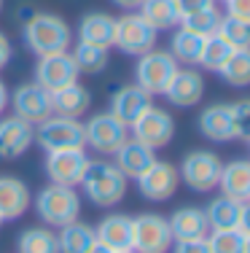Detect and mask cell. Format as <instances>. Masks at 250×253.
Listing matches in <instances>:
<instances>
[{
	"instance_id": "cell-42",
	"label": "cell",
	"mask_w": 250,
	"mask_h": 253,
	"mask_svg": "<svg viewBox=\"0 0 250 253\" xmlns=\"http://www.w3.org/2000/svg\"><path fill=\"white\" fill-rule=\"evenodd\" d=\"M8 100H11V92H8V86H5V81L0 78V116L8 111Z\"/></svg>"
},
{
	"instance_id": "cell-32",
	"label": "cell",
	"mask_w": 250,
	"mask_h": 253,
	"mask_svg": "<svg viewBox=\"0 0 250 253\" xmlns=\"http://www.w3.org/2000/svg\"><path fill=\"white\" fill-rule=\"evenodd\" d=\"M110 49H100V46H89V43H81L73 46V62L78 68L81 76H100L105 68H108V59H110Z\"/></svg>"
},
{
	"instance_id": "cell-16",
	"label": "cell",
	"mask_w": 250,
	"mask_h": 253,
	"mask_svg": "<svg viewBox=\"0 0 250 253\" xmlns=\"http://www.w3.org/2000/svg\"><path fill=\"white\" fill-rule=\"evenodd\" d=\"M153 105V97L148 92H143L138 84H127V86H118L110 94L108 102V113L116 116L124 126H132L148 108Z\"/></svg>"
},
{
	"instance_id": "cell-45",
	"label": "cell",
	"mask_w": 250,
	"mask_h": 253,
	"mask_svg": "<svg viewBox=\"0 0 250 253\" xmlns=\"http://www.w3.org/2000/svg\"><path fill=\"white\" fill-rule=\"evenodd\" d=\"M0 11H3V0H0Z\"/></svg>"
},
{
	"instance_id": "cell-36",
	"label": "cell",
	"mask_w": 250,
	"mask_h": 253,
	"mask_svg": "<svg viewBox=\"0 0 250 253\" xmlns=\"http://www.w3.org/2000/svg\"><path fill=\"white\" fill-rule=\"evenodd\" d=\"M215 33L221 35L229 46H234V49H248L250 46V22H242V19H234V16L223 14Z\"/></svg>"
},
{
	"instance_id": "cell-30",
	"label": "cell",
	"mask_w": 250,
	"mask_h": 253,
	"mask_svg": "<svg viewBox=\"0 0 250 253\" xmlns=\"http://www.w3.org/2000/svg\"><path fill=\"white\" fill-rule=\"evenodd\" d=\"M210 253H250V229H210Z\"/></svg>"
},
{
	"instance_id": "cell-22",
	"label": "cell",
	"mask_w": 250,
	"mask_h": 253,
	"mask_svg": "<svg viewBox=\"0 0 250 253\" xmlns=\"http://www.w3.org/2000/svg\"><path fill=\"white\" fill-rule=\"evenodd\" d=\"M113 156H116L113 165L121 170V175L124 178H132V180L138 175H143V172L156 162V151L148 148V146H143V143H138L135 137H127V140L116 148V154H113Z\"/></svg>"
},
{
	"instance_id": "cell-11",
	"label": "cell",
	"mask_w": 250,
	"mask_h": 253,
	"mask_svg": "<svg viewBox=\"0 0 250 253\" xmlns=\"http://www.w3.org/2000/svg\"><path fill=\"white\" fill-rule=\"evenodd\" d=\"M89 165V154L83 148H57V151H46V175L51 183L59 186H78L83 172Z\"/></svg>"
},
{
	"instance_id": "cell-39",
	"label": "cell",
	"mask_w": 250,
	"mask_h": 253,
	"mask_svg": "<svg viewBox=\"0 0 250 253\" xmlns=\"http://www.w3.org/2000/svg\"><path fill=\"white\" fill-rule=\"evenodd\" d=\"M223 14L250 22V0H223Z\"/></svg>"
},
{
	"instance_id": "cell-4",
	"label": "cell",
	"mask_w": 250,
	"mask_h": 253,
	"mask_svg": "<svg viewBox=\"0 0 250 253\" xmlns=\"http://www.w3.org/2000/svg\"><path fill=\"white\" fill-rule=\"evenodd\" d=\"M221 156L215 151H207V148H194L183 156L180 167H178V175L180 183H186L196 194H210L213 189H218V175H221Z\"/></svg>"
},
{
	"instance_id": "cell-26",
	"label": "cell",
	"mask_w": 250,
	"mask_h": 253,
	"mask_svg": "<svg viewBox=\"0 0 250 253\" xmlns=\"http://www.w3.org/2000/svg\"><path fill=\"white\" fill-rule=\"evenodd\" d=\"M218 189L223 197L231 200H250V162L248 159H234L229 165L221 167V175H218Z\"/></svg>"
},
{
	"instance_id": "cell-15",
	"label": "cell",
	"mask_w": 250,
	"mask_h": 253,
	"mask_svg": "<svg viewBox=\"0 0 250 253\" xmlns=\"http://www.w3.org/2000/svg\"><path fill=\"white\" fill-rule=\"evenodd\" d=\"M199 135L210 143H231L240 140L234 116H231V102H213V105L202 108L199 113Z\"/></svg>"
},
{
	"instance_id": "cell-37",
	"label": "cell",
	"mask_w": 250,
	"mask_h": 253,
	"mask_svg": "<svg viewBox=\"0 0 250 253\" xmlns=\"http://www.w3.org/2000/svg\"><path fill=\"white\" fill-rule=\"evenodd\" d=\"M231 116H234V124H237L240 137L248 140V132H250V100H234L231 102Z\"/></svg>"
},
{
	"instance_id": "cell-13",
	"label": "cell",
	"mask_w": 250,
	"mask_h": 253,
	"mask_svg": "<svg viewBox=\"0 0 250 253\" xmlns=\"http://www.w3.org/2000/svg\"><path fill=\"white\" fill-rule=\"evenodd\" d=\"M8 108H14V116H19L22 122H27L33 126L54 113L51 111V92H46L35 81H27L22 86H16L8 100Z\"/></svg>"
},
{
	"instance_id": "cell-23",
	"label": "cell",
	"mask_w": 250,
	"mask_h": 253,
	"mask_svg": "<svg viewBox=\"0 0 250 253\" xmlns=\"http://www.w3.org/2000/svg\"><path fill=\"white\" fill-rule=\"evenodd\" d=\"M113 30H116V16L105 11H89L78 22V41L89 46H100V49H110Z\"/></svg>"
},
{
	"instance_id": "cell-7",
	"label": "cell",
	"mask_w": 250,
	"mask_h": 253,
	"mask_svg": "<svg viewBox=\"0 0 250 253\" xmlns=\"http://www.w3.org/2000/svg\"><path fill=\"white\" fill-rule=\"evenodd\" d=\"M35 143L43 151H57V148H86L83 146V122L70 116L51 113L40 124H35Z\"/></svg>"
},
{
	"instance_id": "cell-20",
	"label": "cell",
	"mask_w": 250,
	"mask_h": 253,
	"mask_svg": "<svg viewBox=\"0 0 250 253\" xmlns=\"http://www.w3.org/2000/svg\"><path fill=\"white\" fill-rule=\"evenodd\" d=\"M33 208V191L22 178L0 175V218L16 221Z\"/></svg>"
},
{
	"instance_id": "cell-25",
	"label": "cell",
	"mask_w": 250,
	"mask_h": 253,
	"mask_svg": "<svg viewBox=\"0 0 250 253\" xmlns=\"http://www.w3.org/2000/svg\"><path fill=\"white\" fill-rule=\"evenodd\" d=\"M89 108H92V92L78 81L51 92V111L59 113V116L81 119V116H86Z\"/></svg>"
},
{
	"instance_id": "cell-18",
	"label": "cell",
	"mask_w": 250,
	"mask_h": 253,
	"mask_svg": "<svg viewBox=\"0 0 250 253\" xmlns=\"http://www.w3.org/2000/svg\"><path fill=\"white\" fill-rule=\"evenodd\" d=\"M205 97V76L196 68H178L170 86L164 89V100L175 108H194Z\"/></svg>"
},
{
	"instance_id": "cell-27",
	"label": "cell",
	"mask_w": 250,
	"mask_h": 253,
	"mask_svg": "<svg viewBox=\"0 0 250 253\" xmlns=\"http://www.w3.org/2000/svg\"><path fill=\"white\" fill-rule=\"evenodd\" d=\"M94 243H97L94 226L86 224V221H81V218L70 221L68 226H62V229L57 232L59 253H89Z\"/></svg>"
},
{
	"instance_id": "cell-1",
	"label": "cell",
	"mask_w": 250,
	"mask_h": 253,
	"mask_svg": "<svg viewBox=\"0 0 250 253\" xmlns=\"http://www.w3.org/2000/svg\"><path fill=\"white\" fill-rule=\"evenodd\" d=\"M22 41H25V46L35 54V57L70 51V46H73V27H70L59 14L38 11V14H33L25 22V27H22Z\"/></svg>"
},
{
	"instance_id": "cell-5",
	"label": "cell",
	"mask_w": 250,
	"mask_h": 253,
	"mask_svg": "<svg viewBox=\"0 0 250 253\" xmlns=\"http://www.w3.org/2000/svg\"><path fill=\"white\" fill-rule=\"evenodd\" d=\"M178 68H180V65L172 59L170 51L151 49V51H145L138 57V65H135V84H138L143 92L151 94V97H156V94H164V89L170 86V81H172V76L178 73Z\"/></svg>"
},
{
	"instance_id": "cell-9",
	"label": "cell",
	"mask_w": 250,
	"mask_h": 253,
	"mask_svg": "<svg viewBox=\"0 0 250 253\" xmlns=\"http://www.w3.org/2000/svg\"><path fill=\"white\" fill-rule=\"evenodd\" d=\"M129 137V126H124L108 111L94 113L83 122V146L97 154H116V148Z\"/></svg>"
},
{
	"instance_id": "cell-21",
	"label": "cell",
	"mask_w": 250,
	"mask_h": 253,
	"mask_svg": "<svg viewBox=\"0 0 250 253\" xmlns=\"http://www.w3.org/2000/svg\"><path fill=\"white\" fill-rule=\"evenodd\" d=\"M172 240H202L210 234V224H207L205 208H194V205H183L172 215H167Z\"/></svg>"
},
{
	"instance_id": "cell-19",
	"label": "cell",
	"mask_w": 250,
	"mask_h": 253,
	"mask_svg": "<svg viewBox=\"0 0 250 253\" xmlns=\"http://www.w3.org/2000/svg\"><path fill=\"white\" fill-rule=\"evenodd\" d=\"M205 215H207V224L210 229H234V226H242L248 229V218H250V205L242 202V200H231V197H213L205 208Z\"/></svg>"
},
{
	"instance_id": "cell-8",
	"label": "cell",
	"mask_w": 250,
	"mask_h": 253,
	"mask_svg": "<svg viewBox=\"0 0 250 253\" xmlns=\"http://www.w3.org/2000/svg\"><path fill=\"white\" fill-rule=\"evenodd\" d=\"M172 232L162 213H143L132 218V253H170Z\"/></svg>"
},
{
	"instance_id": "cell-31",
	"label": "cell",
	"mask_w": 250,
	"mask_h": 253,
	"mask_svg": "<svg viewBox=\"0 0 250 253\" xmlns=\"http://www.w3.org/2000/svg\"><path fill=\"white\" fill-rule=\"evenodd\" d=\"M16 253H59L57 232L51 226H27L16 240Z\"/></svg>"
},
{
	"instance_id": "cell-35",
	"label": "cell",
	"mask_w": 250,
	"mask_h": 253,
	"mask_svg": "<svg viewBox=\"0 0 250 253\" xmlns=\"http://www.w3.org/2000/svg\"><path fill=\"white\" fill-rule=\"evenodd\" d=\"M223 11L218 8V5H207V8L196 11V14H188L180 19V27L191 30V33L202 35V38H207V35H213L218 30V22H221Z\"/></svg>"
},
{
	"instance_id": "cell-33",
	"label": "cell",
	"mask_w": 250,
	"mask_h": 253,
	"mask_svg": "<svg viewBox=\"0 0 250 253\" xmlns=\"http://www.w3.org/2000/svg\"><path fill=\"white\" fill-rule=\"evenodd\" d=\"M231 51H234V46H229L218 33L207 35L205 43H202V54H199V65L196 68H205L207 73H218L221 65L231 57Z\"/></svg>"
},
{
	"instance_id": "cell-24",
	"label": "cell",
	"mask_w": 250,
	"mask_h": 253,
	"mask_svg": "<svg viewBox=\"0 0 250 253\" xmlns=\"http://www.w3.org/2000/svg\"><path fill=\"white\" fill-rule=\"evenodd\" d=\"M97 243L108 245L110 251H132V215L108 213L100 226H94Z\"/></svg>"
},
{
	"instance_id": "cell-44",
	"label": "cell",
	"mask_w": 250,
	"mask_h": 253,
	"mask_svg": "<svg viewBox=\"0 0 250 253\" xmlns=\"http://www.w3.org/2000/svg\"><path fill=\"white\" fill-rule=\"evenodd\" d=\"M113 253H132V251H113Z\"/></svg>"
},
{
	"instance_id": "cell-28",
	"label": "cell",
	"mask_w": 250,
	"mask_h": 253,
	"mask_svg": "<svg viewBox=\"0 0 250 253\" xmlns=\"http://www.w3.org/2000/svg\"><path fill=\"white\" fill-rule=\"evenodd\" d=\"M202 43H205L202 35H196L186 27H178L170 38V54L183 68H196L199 65V54H202Z\"/></svg>"
},
{
	"instance_id": "cell-6",
	"label": "cell",
	"mask_w": 250,
	"mask_h": 253,
	"mask_svg": "<svg viewBox=\"0 0 250 253\" xmlns=\"http://www.w3.org/2000/svg\"><path fill=\"white\" fill-rule=\"evenodd\" d=\"M159 33L148 25L138 11H127L124 16L116 19V30H113V46L121 54L129 57H140V54L156 49Z\"/></svg>"
},
{
	"instance_id": "cell-2",
	"label": "cell",
	"mask_w": 250,
	"mask_h": 253,
	"mask_svg": "<svg viewBox=\"0 0 250 253\" xmlns=\"http://www.w3.org/2000/svg\"><path fill=\"white\" fill-rule=\"evenodd\" d=\"M127 180L129 178H124L113 162L89 159L86 172H83L78 186L83 189V197H89V202L94 208H116L127 197Z\"/></svg>"
},
{
	"instance_id": "cell-38",
	"label": "cell",
	"mask_w": 250,
	"mask_h": 253,
	"mask_svg": "<svg viewBox=\"0 0 250 253\" xmlns=\"http://www.w3.org/2000/svg\"><path fill=\"white\" fill-rule=\"evenodd\" d=\"M172 253H210V243H207V237L202 240H178V243H172Z\"/></svg>"
},
{
	"instance_id": "cell-43",
	"label": "cell",
	"mask_w": 250,
	"mask_h": 253,
	"mask_svg": "<svg viewBox=\"0 0 250 253\" xmlns=\"http://www.w3.org/2000/svg\"><path fill=\"white\" fill-rule=\"evenodd\" d=\"M113 3H116L118 8H124V11H135V8H140L143 0H113Z\"/></svg>"
},
{
	"instance_id": "cell-41",
	"label": "cell",
	"mask_w": 250,
	"mask_h": 253,
	"mask_svg": "<svg viewBox=\"0 0 250 253\" xmlns=\"http://www.w3.org/2000/svg\"><path fill=\"white\" fill-rule=\"evenodd\" d=\"M11 57H14V46H11V38L0 30V70L8 68Z\"/></svg>"
},
{
	"instance_id": "cell-34",
	"label": "cell",
	"mask_w": 250,
	"mask_h": 253,
	"mask_svg": "<svg viewBox=\"0 0 250 253\" xmlns=\"http://www.w3.org/2000/svg\"><path fill=\"white\" fill-rule=\"evenodd\" d=\"M218 76H221L226 84L237 86V89L248 86V84H250V51L248 49H234V51H231V57L221 65Z\"/></svg>"
},
{
	"instance_id": "cell-10",
	"label": "cell",
	"mask_w": 250,
	"mask_h": 253,
	"mask_svg": "<svg viewBox=\"0 0 250 253\" xmlns=\"http://www.w3.org/2000/svg\"><path fill=\"white\" fill-rule=\"evenodd\" d=\"M129 137H135L143 146L159 151V148L170 146L172 137H175V119H172L170 111H164L159 105H151L138 122L129 126Z\"/></svg>"
},
{
	"instance_id": "cell-14",
	"label": "cell",
	"mask_w": 250,
	"mask_h": 253,
	"mask_svg": "<svg viewBox=\"0 0 250 253\" xmlns=\"http://www.w3.org/2000/svg\"><path fill=\"white\" fill-rule=\"evenodd\" d=\"M78 68L73 62V54L70 51H59V54H46L38 57L35 62V84L46 89V92H57V89L68 86V84L78 81Z\"/></svg>"
},
{
	"instance_id": "cell-17",
	"label": "cell",
	"mask_w": 250,
	"mask_h": 253,
	"mask_svg": "<svg viewBox=\"0 0 250 253\" xmlns=\"http://www.w3.org/2000/svg\"><path fill=\"white\" fill-rule=\"evenodd\" d=\"M35 143V126L19 116H0V159L11 162L25 156Z\"/></svg>"
},
{
	"instance_id": "cell-12",
	"label": "cell",
	"mask_w": 250,
	"mask_h": 253,
	"mask_svg": "<svg viewBox=\"0 0 250 253\" xmlns=\"http://www.w3.org/2000/svg\"><path fill=\"white\" fill-rule=\"evenodd\" d=\"M135 180H138L140 197H145V200H151V202H167L178 194V189H180L178 167L172 165V162H162V159H156Z\"/></svg>"
},
{
	"instance_id": "cell-3",
	"label": "cell",
	"mask_w": 250,
	"mask_h": 253,
	"mask_svg": "<svg viewBox=\"0 0 250 253\" xmlns=\"http://www.w3.org/2000/svg\"><path fill=\"white\" fill-rule=\"evenodd\" d=\"M35 213H38V218L43 221V226H51V229L68 226L70 221L81 218L78 189L49 183L46 189L38 191V197H35Z\"/></svg>"
},
{
	"instance_id": "cell-46",
	"label": "cell",
	"mask_w": 250,
	"mask_h": 253,
	"mask_svg": "<svg viewBox=\"0 0 250 253\" xmlns=\"http://www.w3.org/2000/svg\"><path fill=\"white\" fill-rule=\"evenodd\" d=\"M3 224H5V221H3V218H0V226H3Z\"/></svg>"
},
{
	"instance_id": "cell-29",
	"label": "cell",
	"mask_w": 250,
	"mask_h": 253,
	"mask_svg": "<svg viewBox=\"0 0 250 253\" xmlns=\"http://www.w3.org/2000/svg\"><path fill=\"white\" fill-rule=\"evenodd\" d=\"M138 14L156 30V33L172 30L175 25H180V14H178L175 0H143Z\"/></svg>"
},
{
	"instance_id": "cell-40",
	"label": "cell",
	"mask_w": 250,
	"mask_h": 253,
	"mask_svg": "<svg viewBox=\"0 0 250 253\" xmlns=\"http://www.w3.org/2000/svg\"><path fill=\"white\" fill-rule=\"evenodd\" d=\"M175 5H178V14L183 19V16L196 14V11L207 8V5H215V0H175Z\"/></svg>"
}]
</instances>
